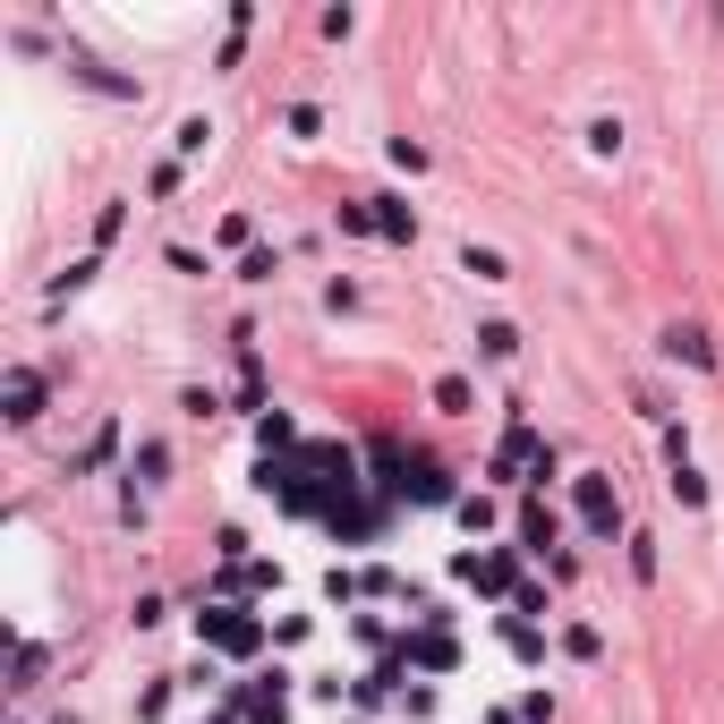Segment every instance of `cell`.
Masks as SVG:
<instances>
[{
  "instance_id": "obj_5",
  "label": "cell",
  "mask_w": 724,
  "mask_h": 724,
  "mask_svg": "<svg viewBox=\"0 0 724 724\" xmlns=\"http://www.w3.org/2000/svg\"><path fill=\"white\" fill-rule=\"evenodd\" d=\"M401 494H418V503H443L452 486H443V469H435V461H418L409 478H401Z\"/></svg>"
},
{
  "instance_id": "obj_10",
  "label": "cell",
  "mask_w": 724,
  "mask_h": 724,
  "mask_svg": "<svg viewBox=\"0 0 724 724\" xmlns=\"http://www.w3.org/2000/svg\"><path fill=\"white\" fill-rule=\"evenodd\" d=\"M673 494H682V503H707V486H699V469H691V461H673Z\"/></svg>"
},
{
  "instance_id": "obj_8",
  "label": "cell",
  "mask_w": 724,
  "mask_h": 724,
  "mask_svg": "<svg viewBox=\"0 0 724 724\" xmlns=\"http://www.w3.org/2000/svg\"><path fill=\"white\" fill-rule=\"evenodd\" d=\"M478 350H486V359H512V350H520V332H512V325H486V332H478Z\"/></svg>"
},
{
  "instance_id": "obj_2",
  "label": "cell",
  "mask_w": 724,
  "mask_h": 724,
  "mask_svg": "<svg viewBox=\"0 0 724 724\" xmlns=\"http://www.w3.org/2000/svg\"><path fill=\"white\" fill-rule=\"evenodd\" d=\"M34 418H43V375L18 366V375H9V427H34Z\"/></svg>"
},
{
  "instance_id": "obj_4",
  "label": "cell",
  "mask_w": 724,
  "mask_h": 724,
  "mask_svg": "<svg viewBox=\"0 0 724 724\" xmlns=\"http://www.w3.org/2000/svg\"><path fill=\"white\" fill-rule=\"evenodd\" d=\"M205 630H213V639H222V648H239V657H248V648H256V623H239V614H197Z\"/></svg>"
},
{
  "instance_id": "obj_9",
  "label": "cell",
  "mask_w": 724,
  "mask_h": 724,
  "mask_svg": "<svg viewBox=\"0 0 724 724\" xmlns=\"http://www.w3.org/2000/svg\"><path fill=\"white\" fill-rule=\"evenodd\" d=\"M129 478H145V486H154V478H163V443H136V461H129Z\"/></svg>"
},
{
  "instance_id": "obj_6",
  "label": "cell",
  "mask_w": 724,
  "mask_h": 724,
  "mask_svg": "<svg viewBox=\"0 0 724 724\" xmlns=\"http://www.w3.org/2000/svg\"><path fill=\"white\" fill-rule=\"evenodd\" d=\"M375 231H384V239H418V222H409V205L375 197Z\"/></svg>"
},
{
  "instance_id": "obj_7",
  "label": "cell",
  "mask_w": 724,
  "mask_h": 724,
  "mask_svg": "<svg viewBox=\"0 0 724 724\" xmlns=\"http://www.w3.org/2000/svg\"><path fill=\"white\" fill-rule=\"evenodd\" d=\"M520 537H528V546H555V512H546V503H528V512H520Z\"/></svg>"
},
{
  "instance_id": "obj_1",
  "label": "cell",
  "mask_w": 724,
  "mask_h": 724,
  "mask_svg": "<svg viewBox=\"0 0 724 724\" xmlns=\"http://www.w3.org/2000/svg\"><path fill=\"white\" fill-rule=\"evenodd\" d=\"M580 512H589L596 537H614V520H623V503H614V486H605V478H580Z\"/></svg>"
},
{
  "instance_id": "obj_3",
  "label": "cell",
  "mask_w": 724,
  "mask_h": 724,
  "mask_svg": "<svg viewBox=\"0 0 724 724\" xmlns=\"http://www.w3.org/2000/svg\"><path fill=\"white\" fill-rule=\"evenodd\" d=\"M665 350L691 359V366H716V350H707V332H699V325H673V332H665Z\"/></svg>"
}]
</instances>
